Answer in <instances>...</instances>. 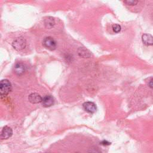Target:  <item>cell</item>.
<instances>
[{
  "mask_svg": "<svg viewBox=\"0 0 153 153\" xmlns=\"http://www.w3.org/2000/svg\"><path fill=\"white\" fill-rule=\"evenodd\" d=\"M11 90V84L10 81L7 79H4L1 80L0 83V93L1 96H7Z\"/></svg>",
  "mask_w": 153,
  "mask_h": 153,
  "instance_id": "cell-1",
  "label": "cell"
},
{
  "mask_svg": "<svg viewBox=\"0 0 153 153\" xmlns=\"http://www.w3.org/2000/svg\"><path fill=\"white\" fill-rule=\"evenodd\" d=\"M26 45V41L23 37H19L14 39L12 43L13 47L16 50H21L23 49Z\"/></svg>",
  "mask_w": 153,
  "mask_h": 153,
  "instance_id": "cell-2",
  "label": "cell"
},
{
  "mask_svg": "<svg viewBox=\"0 0 153 153\" xmlns=\"http://www.w3.org/2000/svg\"><path fill=\"white\" fill-rule=\"evenodd\" d=\"M43 45L50 50H54L56 48V42L51 36L45 37L42 41Z\"/></svg>",
  "mask_w": 153,
  "mask_h": 153,
  "instance_id": "cell-3",
  "label": "cell"
},
{
  "mask_svg": "<svg viewBox=\"0 0 153 153\" xmlns=\"http://www.w3.org/2000/svg\"><path fill=\"white\" fill-rule=\"evenodd\" d=\"M13 134V130L8 126H4L1 132V139H7L10 137Z\"/></svg>",
  "mask_w": 153,
  "mask_h": 153,
  "instance_id": "cell-4",
  "label": "cell"
},
{
  "mask_svg": "<svg viewBox=\"0 0 153 153\" xmlns=\"http://www.w3.org/2000/svg\"><path fill=\"white\" fill-rule=\"evenodd\" d=\"M84 109L89 113H94L96 111L97 108L96 105L92 102H86L82 105Z\"/></svg>",
  "mask_w": 153,
  "mask_h": 153,
  "instance_id": "cell-5",
  "label": "cell"
},
{
  "mask_svg": "<svg viewBox=\"0 0 153 153\" xmlns=\"http://www.w3.org/2000/svg\"><path fill=\"white\" fill-rule=\"evenodd\" d=\"M28 100L30 103L35 104L42 102V98L39 94L36 93H33L29 94L28 97Z\"/></svg>",
  "mask_w": 153,
  "mask_h": 153,
  "instance_id": "cell-6",
  "label": "cell"
},
{
  "mask_svg": "<svg viewBox=\"0 0 153 153\" xmlns=\"http://www.w3.org/2000/svg\"><path fill=\"white\" fill-rule=\"evenodd\" d=\"M26 71V67L22 63H17L14 67V72L17 75H23Z\"/></svg>",
  "mask_w": 153,
  "mask_h": 153,
  "instance_id": "cell-7",
  "label": "cell"
},
{
  "mask_svg": "<svg viewBox=\"0 0 153 153\" xmlns=\"http://www.w3.org/2000/svg\"><path fill=\"white\" fill-rule=\"evenodd\" d=\"M54 98L50 95H47L43 97L42 104L45 107H49L52 106L54 104Z\"/></svg>",
  "mask_w": 153,
  "mask_h": 153,
  "instance_id": "cell-8",
  "label": "cell"
},
{
  "mask_svg": "<svg viewBox=\"0 0 153 153\" xmlns=\"http://www.w3.org/2000/svg\"><path fill=\"white\" fill-rule=\"evenodd\" d=\"M142 42L146 45H153V36L149 33H145L142 36Z\"/></svg>",
  "mask_w": 153,
  "mask_h": 153,
  "instance_id": "cell-9",
  "label": "cell"
},
{
  "mask_svg": "<svg viewBox=\"0 0 153 153\" xmlns=\"http://www.w3.org/2000/svg\"><path fill=\"white\" fill-rule=\"evenodd\" d=\"M55 24V21L53 17H47L44 19V25L48 29H51L53 27Z\"/></svg>",
  "mask_w": 153,
  "mask_h": 153,
  "instance_id": "cell-10",
  "label": "cell"
},
{
  "mask_svg": "<svg viewBox=\"0 0 153 153\" xmlns=\"http://www.w3.org/2000/svg\"><path fill=\"white\" fill-rule=\"evenodd\" d=\"M87 51V50H86L82 47H80L78 50V54L80 56H82V57H89L90 56V53H85V52Z\"/></svg>",
  "mask_w": 153,
  "mask_h": 153,
  "instance_id": "cell-11",
  "label": "cell"
},
{
  "mask_svg": "<svg viewBox=\"0 0 153 153\" xmlns=\"http://www.w3.org/2000/svg\"><path fill=\"white\" fill-rule=\"evenodd\" d=\"M112 29L115 33H118L119 32L121 31V26L118 24H114L112 25Z\"/></svg>",
  "mask_w": 153,
  "mask_h": 153,
  "instance_id": "cell-12",
  "label": "cell"
},
{
  "mask_svg": "<svg viewBox=\"0 0 153 153\" xmlns=\"http://www.w3.org/2000/svg\"><path fill=\"white\" fill-rule=\"evenodd\" d=\"M124 2L125 4H126L127 5H136L138 1H134V0H127L124 1Z\"/></svg>",
  "mask_w": 153,
  "mask_h": 153,
  "instance_id": "cell-13",
  "label": "cell"
},
{
  "mask_svg": "<svg viewBox=\"0 0 153 153\" xmlns=\"http://www.w3.org/2000/svg\"><path fill=\"white\" fill-rule=\"evenodd\" d=\"M101 144H102V145H110L111 143H109V142H108V141H106V140H103L102 142H101Z\"/></svg>",
  "mask_w": 153,
  "mask_h": 153,
  "instance_id": "cell-14",
  "label": "cell"
},
{
  "mask_svg": "<svg viewBox=\"0 0 153 153\" xmlns=\"http://www.w3.org/2000/svg\"><path fill=\"white\" fill-rule=\"evenodd\" d=\"M149 87L153 89V78L151 79V81H149Z\"/></svg>",
  "mask_w": 153,
  "mask_h": 153,
  "instance_id": "cell-15",
  "label": "cell"
}]
</instances>
